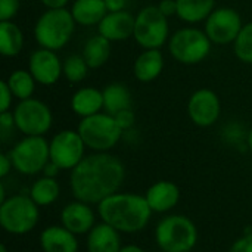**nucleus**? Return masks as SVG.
<instances>
[{
  "label": "nucleus",
  "instance_id": "f03ea898",
  "mask_svg": "<svg viewBox=\"0 0 252 252\" xmlns=\"http://www.w3.org/2000/svg\"><path fill=\"white\" fill-rule=\"evenodd\" d=\"M145 196L137 193H114L97 205V214L103 223L120 233H137L143 230L152 216Z\"/></svg>",
  "mask_w": 252,
  "mask_h": 252
},
{
  "label": "nucleus",
  "instance_id": "f3484780",
  "mask_svg": "<svg viewBox=\"0 0 252 252\" xmlns=\"http://www.w3.org/2000/svg\"><path fill=\"white\" fill-rule=\"evenodd\" d=\"M145 198L154 213H167L179 204L180 189L173 182L161 180L148 189Z\"/></svg>",
  "mask_w": 252,
  "mask_h": 252
},
{
  "label": "nucleus",
  "instance_id": "c03bdc74",
  "mask_svg": "<svg viewBox=\"0 0 252 252\" xmlns=\"http://www.w3.org/2000/svg\"><path fill=\"white\" fill-rule=\"evenodd\" d=\"M251 226H252V220H251Z\"/></svg>",
  "mask_w": 252,
  "mask_h": 252
},
{
  "label": "nucleus",
  "instance_id": "6e6552de",
  "mask_svg": "<svg viewBox=\"0 0 252 252\" xmlns=\"http://www.w3.org/2000/svg\"><path fill=\"white\" fill-rule=\"evenodd\" d=\"M211 40L198 28H182L176 31L170 41L168 49L171 56L185 65H195L204 61L211 50Z\"/></svg>",
  "mask_w": 252,
  "mask_h": 252
},
{
  "label": "nucleus",
  "instance_id": "4be33fe9",
  "mask_svg": "<svg viewBox=\"0 0 252 252\" xmlns=\"http://www.w3.org/2000/svg\"><path fill=\"white\" fill-rule=\"evenodd\" d=\"M71 108L83 118L99 114V111L103 108V92L93 87H83L74 93L71 99Z\"/></svg>",
  "mask_w": 252,
  "mask_h": 252
},
{
  "label": "nucleus",
  "instance_id": "5701e85b",
  "mask_svg": "<svg viewBox=\"0 0 252 252\" xmlns=\"http://www.w3.org/2000/svg\"><path fill=\"white\" fill-rule=\"evenodd\" d=\"M131 108L130 90L121 83H111L103 90V109L109 115H115L120 111Z\"/></svg>",
  "mask_w": 252,
  "mask_h": 252
},
{
  "label": "nucleus",
  "instance_id": "a19ab883",
  "mask_svg": "<svg viewBox=\"0 0 252 252\" xmlns=\"http://www.w3.org/2000/svg\"><path fill=\"white\" fill-rule=\"evenodd\" d=\"M120 252H145L140 247L137 245H126V247H121Z\"/></svg>",
  "mask_w": 252,
  "mask_h": 252
},
{
  "label": "nucleus",
  "instance_id": "e433bc0d",
  "mask_svg": "<svg viewBox=\"0 0 252 252\" xmlns=\"http://www.w3.org/2000/svg\"><path fill=\"white\" fill-rule=\"evenodd\" d=\"M12 159L6 154H0V177H6L12 170Z\"/></svg>",
  "mask_w": 252,
  "mask_h": 252
},
{
  "label": "nucleus",
  "instance_id": "a878e982",
  "mask_svg": "<svg viewBox=\"0 0 252 252\" xmlns=\"http://www.w3.org/2000/svg\"><path fill=\"white\" fill-rule=\"evenodd\" d=\"M24 47V35L12 21H0V53L3 56H16Z\"/></svg>",
  "mask_w": 252,
  "mask_h": 252
},
{
  "label": "nucleus",
  "instance_id": "bb28decb",
  "mask_svg": "<svg viewBox=\"0 0 252 252\" xmlns=\"http://www.w3.org/2000/svg\"><path fill=\"white\" fill-rule=\"evenodd\" d=\"M59 193H61V188L56 179L46 177V176L35 180V183H32L30 189V196L38 207H47L53 204L59 198Z\"/></svg>",
  "mask_w": 252,
  "mask_h": 252
},
{
  "label": "nucleus",
  "instance_id": "9b49d317",
  "mask_svg": "<svg viewBox=\"0 0 252 252\" xmlns=\"http://www.w3.org/2000/svg\"><path fill=\"white\" fill-rule=\"evenodd\" d=\"M84 148L78 131L62 130L49 142L50 161L61 170H74L84 158Z\"/></svg>",
  "mask_w": 252,
  "mask_h": 252
},
{
  "label": "nucleus",
  "instance_id": "37998d69",
  "mask_svg": "<svg viewBox=\"0 0 252 252\" xmlns=\"http://www.w3.org/2000/svg\"><path fill=\"white\" fill-rule=\"evenodd\" d=\"M0 252H7V251H6V247H4L3 244L0 245Z\"/></svg>",
  "mask_w": 252,
  "mask_h": 252
},
{
  "label": "nucleus",
  "instance_id": "dca6fc26",
  "mask_svg": "<svg viewBox=\"0 0 252 252\" xmlns=\"http://www.w3.org/2000/svg\"><path fill=\"white\" fill-rule=\"evenodd\" d=\"M136 16L127 10L108 12L105 18L97 25L99 34L108 38L109 41H123L127 40L134 32Z\"/></svg>",
  "mask_w": 252,
  "mask_h": 252
},
{
  "label": "nucleus",
  "instance_id": "2eb2a0df",
  "mask_svg": "<svg viewBox=\"0 0 252 252\" xmlns=\"http://www.w3.org/2000/svg\"><path fill=\"white\" fill-rule=\"evenodd\" d=\"M94 213L92 207L86 202L75 201L63 207L61 213V221L65 229L72 232L74 235L89 233L94 224Z\"/></svg>",
  "mask_w": 252,
  "mask_h": 252
},
{
  "label": "nucleus",
  "instance_id": "58836bf2",
  "mask_svg": "<svg viewBox=\"0 0 252 252\" xmlns=\"http://www.w3.org/2000/svg\"><path fill=\"white\" fill-rule=\"evenodd\" d=\"M59 171H61V168H59L55 162H52V161H49V162L46 164V167L43 168V174H44L46 177H52V179H55V177L58 176Z\"/></svg>",
  "mask_w": 252,
  "mask_h": 252
},
{
  "label": "nucleus",
  "instance_id": "423d86ee",
  "mask_svg": "<svg viewBox=\"0 0 252 252\" xmlns=\"http://www.w3.org/2000/svg\"><path fill=\"white\" fill-rule=\"evenodd\" d=\"M38 205L31 196L13 195L0 205V224L12 235H27L38 223Z\"/></svg>",
  "mask_w": 252,
  "mask_h": 252
},
{
  "label": "nucleus",
  "instance_id": "2f4dec72",
  "mask_svg": "<svg viewBox=\"0 0 252 252\" xmlns=\"http://www.w3.org/2000/svg\"><path fill=\"white\" fill-rule=\"evenodd\" d=\"M114 118H115L117 124L121 127L123 131H126V130H128V128H131L134 126V114H133L131 108L130 109H124V111H120L118 114L114 115Z\"/></svg>",
  "mask_w": 252,
  "mask_h": 252
},
{
  "label": "nucleus",
  "instance_id": "0eeeda50",
  "mask_svg": "<svg viewBox=\"0 0 252 252\" xmlns=\"http://www.w3.org/2000/svg\"><path fill=\"white\" fill-rule=\"evenodd\" d=\"M13 168L24 176H34L50 161L49 143L43 136H27L9 152Z\"/></svg>",
  "mask_w": 252,
  "mask_h": 252
},
{
  "label": "nucleus",
  "instance_id": "7c9ffc66",
  "mask_svg": "<svg viewBox=\"0 0 252 252\" xmlns=\"http://www.w3.org/2000/svg\"><path fill=\"white\" fill-rule=\"evenodd\" d=\"M19 10V0H0V21H10Z\"/></svg>",
  "mask_w": 252,
  "mask_h": 252
},
{
  "label": "nucleus",
  "instance_id": "79ce46f5",
  "mask_svg": "<svg viewBox=\"0 0 252 252\" xmlns=\"http://www.w3.org/2000/svg\"><path fill=\"white\" fill-rule=\"evenodd\" d=\"M248 146H250V151L252 152V128L251 131H250V134H248Z\"/></svg>",
  "mask_w": 252,
  "mask_h": 252
},
{
  "label": "nucleus",
  "instance_id": "ea45409f",
  "mask_svg": "<svg viewBox=\"0 0 252 252\" xmlns=\"http://www.w3.org/2000/svg\"><path fill=\"white\" fill-rule=\"evenodd\" d=\"M41 3L47 9H62L68 3V0H41Z\"/></svg>",
  "mask_w": 252,
  "mask_h": 252
},
{
  "label": "nucleus",
  "instance_id": "72a5a7b5",
  "mask_svg": "<svg viewBox=\"0 0 252 252\" xmlns=\"http://www.w3.org/2000/svg\"><path fill=\"white\" fill-rule=\"evenodd\" d=\"M229 252H252V233H247L235 241Z\"/></svg>",
  "mask_w": 252,
  "mask_h": 252
},
{
  "label": "nucleus",
  "instance_id": "4468645a",
  "mask_svg": "<svg viewBox=\"0 0 252 252\" xmlns=\"http://www.w3.org/2000/svg\"><path fill=\"white\" fill-rule=\"evenodd\" d=\"M28 68L34 80L43 86L55 84L59 80L61 74H63V65L61 63L56 53L43 47L35 50L30 56Z\"/></svg>",
  "mask_w": 252,
  "mask_h": 252
},
{
  "label": "nucleus",
  "instance_id": "aec40b11",
  "mask_svg": "<svg viewBox=\"0 0 252 252\" xmlns=\"http://www.w3.org/2000/svg\"><path fill=\"white\" fill-rule=\"evenodd\" d=\"M164 69V56L159 49H145L134 62V75L142 83L154 81Z\"/></svg>",
  "mask_w": 252,
  "mask_h": 252
},
{
  "label": "nucleus",
  "instance_id": "c756f323",
  "mask_svg": "<svg viewBox=\"0 0 252 252\" xmlns=\"http://www.w3.org/2000/svg\"><path fill=\"white\" fill-rule=\"evenodd\" d=\"M235 55L245 63H252V22L242 27L238 38L233 43Z\"/></svg>",
  "mask_w": 252,
  "mask_h": 252
},
{
  "label": "nucleus",
  "instance_id": "39448f33",
  "mask_svg": "<svg viewBox=\"0 0 252 252\" xmlns=\"http://www.w3.org/2000/svg\"><path fill=\"white\" fill-rule=\"evenodd\" d=\"M77 131L80 133L84 145L96 152H108L112 149L124 133L115 118L106 112L81 118Z\"/></svg>",
  "mask_w": 252,
  "mask_h": 252
},
{
  "label": "nucleus",
  "instance_id": "6ab92c4d",
  "mask_svg": "<svg viewBox=\"0 0 252 252\" xmlns=\"http://www.w3.org/2000/svg\"><path fill=\"white\" fill-rule=\"evenodd\" d=\"M121 238L120 232L106 223L96 224L87 236L89 252H120Z\"/></svg>",
  "mask_w": 252,
  "mask_h": 252
},
{
  "label": "nucleus",
  "instance_id": "1a4fd4ad",
  "mask_svg": "<svg viewBox=\"0 0 252 252\" xmlns=\"http://www.w3.org/2000/svg\"><path fill=\"white\" fill-rule=\"evenodd\" d=\"M133 37L143 49H159L165 44L168 22L158 6H146L137 13Z\"/></svg>",
  "mask_w": 252,
  "mask_h": 252
},
{
  "label": "nucleus",
  "instance_id": "f257e3e1",
  "mask_svg": "<svg viewBox=\"0 0 252 252\" xmlns=\"http://www.w3.org/2000/svg\"><path fill=\"white\" fill-rule=\"evenodd\" d=\"M124 179L126 168L123 162L108 152H97L84 157L83 161L71 170L69 183L77 201L99 205L103 199L118 192Z\"/></svg>",
  "mask_w": 252,
  "mask_h": 252
},
{
  "label": "nucleus",
  "instance_id": "393cba45",
  "mask_svg": "<svg viewBox=\"0 0 252 252\" xmlns=\"http://www.w3.org/2000/svg\"><path fill=\"white\" fill-rule=\"evenodd\" d=\"M109 53L111 41L100 34L89 38L83 49V58L87 62L89 68H100L109 59Z\"/></svg>",
  "mask_w": 252,
  "mask_h": 252
},
{
  "label": "nucleus",
  "instance_id": "412c9836",
  "mask_svg": "<svg viewBox=\"0 0 252 252\" xmlns=\"http://www.w3.org/2000/svg\"><path fill=\"white\" fill-rule=\"evenodd\" d=\"M71 13L77 24L84 27L99 25L108 13L105 0H75Z\"/></svg>",
  "mask_w": 252,
  "mask_h": 252
},
{
  "label": "nucleus",
  "instance_id": "c9c22d12",
  "mask_svg": "<svg viewBox=\"0 0 252 252\" xmlns=\"http://www.w3.org/2000/svg\"><path fill=\"white\" fill-rule=\"evenodd\" d=\"M158 7L168 18V16L177 13V0H161V3L158 4Z\"/></svg>",
  "mask_w": 252,
  "mask_h": 252
},
{
  "label": "nucleus",
  "instance_id": "9d476101",
  "mask_svg": "<svg viewBox=\"0 0 252 252\" xmlns=\"http://www.w3.org/2000/svg\"><path fill=\"white\" fill-rule=\"evenodd\" d=\"M15 127L25 136H43L52 127V112L49 106L38 99H25L13 111Z\"/></svg>",
  "mask_w": 252,
  "mask_h": 252
},
{
  "label": "nucleus",
  "instance_id": "c85d7f7f",
  "mask_svg": "<svg viewBox=\"0 0 252 252\" xmlns=\"http://www.w3.org/2000/svg\"><path fill=\"white\" fill-rule=\"evenodd\" d=\"M89 65L84 61L83 55H71L63 62V75L71 83H78L86 78Z\"/></svg>",
  "mask_w": 252,
  "mask_h": 252
},
{
  "label": "nucleus",
  "instance_id": "cd10ccee",
  "mask_svg": "<svg viewBox=\"0 0 252 252\" xmlns=\"http://www.w3.org/2000/svg\"><path fill=\"white\" fill-rule=\"evenodd\" d=\"M6 81H7V86L12 90L13 96L21 99V100L30 99L32 96L34 87H35V83H37L34 80V77L31 75V72L24 71V69L13 71Z\"/></svg>",
  "mask_w": 252,
  "mask_h": 252
},
{
  "label": "nucleus",
  "instance_id": "ddd939ff",
  "mask_svg": "<svg viewBox=\"0 0 252 252\" xmlns=\"http://www.w3.org/2000/svg\"><path fill=\"white\" fill-rule=\"evenodd\" d=\"M220 99L210 89L196 90L188 103V112L190 120L199 127L213 126L220 117Z\"/></svg>",
  "mask_w": 252,
  "mask_h": 252
},
{
  "label": "nucleus",
  "instance_id": "4c0bfd02",
  "mask_svg": "<svg viewBox=\"0 0 252 252\" xmlns=\"http://www.w3.org/2000/svg\"><path fill=\"white\" fill-rule=\"evenodd\" d=\"M108 12H120L126 10V0H105Z\"/></svg>",
  "mask_w": 252,
  "mask_h": 252
},
{
  "label": "nucleus",
  "instance_id": "a211bd4d",
  "mask_svg": "<svg viewBox=\"0 0 252 252\" xmlns=\"http://www.w3.org/2000/svg\"><path fill=\"white\" fill-rule=\"evenodd\" d=\"M75 236L63 226H50L41 232L40 247L43 252H77L78 241Z\"/></svg>",
  "mask_w": 252,
  "mask_h": 252
},
{
  "label": "nucleus",
  "instance_id": "b1692460",
  "mask_svg": "<svg viewBox=\"0 0 252 252\" xmlns=\"http://www.w3.org/2000/svg\"><path fill=\"white\" fill-rule=\"evenodd\" d=\"M214 6L216 0H177V15L189 24H196L207 19Z\"/></svg>",
  "mask_w": 252,
  "mask_h": 252
},
{
  "label": "nucleus",
  "instance_id": "7ed1b4c3",
  "mask_svg": "<svg viewBox=\"0 0 252 252\" xmlns=\"http://www.w3.org/2000/svg\"><path fill=\"white\" fill-rule=\"evenodd\" d=\"M75 24L71 10H66L65 7L47 9L35 24V40L43 49L56 52L71 40Z\"/></svg>",
  "mask_w": 252,
  "mask_h": 252
},
{
  "label": "nucleus",
  "instance_id": "f8f14e48",
  "mask_svg": "<svg viewBox=\"0 0 252 252\" xmlns=\"http://www.w3.org/2000/svg\"><path fill=\"white\" fill-rule=\"evenodd\" d=\"M241 15L232 7H221L213 10L205 22V34L216 44L235 43L242 30Z\"/></svg>",
  "mask_w": 252,
  "mask_h": 252
},
{
  "label": "nucleus",
  "instance_id": "f704fd0d",
  "mask_svg": "<svg viewBox=\"0 0 252 252\" xmlns=\"http://www.w3.org/2000/svg\"><path fill=\"white\" fill-rule=\"evenodd\" d=\"M15 126V118L13 114L6 111V112H0V128H1V136L4 137L7 131L12 130V127Z\"/></svg>",
  "mask_w": 252,
  "mask_h": 252
},
{
  "label": "nucleus",
  "instance_id": "20e7f679",
  "mask_svg": "<svg viewBox=\"0 0 252 252\" xmlns=\"http://www.w3.org/2000/svg\"><path fill=\"white\" fill-rule=\"evenodd\" d=\"M155 241L164 252H189L198 242L195 223L185 216H168L155 229Z\"/></svg>",
  "mask_w": 252,
  "mask_h": 252
},
{
  "label": "nucleus",
  "instance_id": "473e14b6",
  "mask_svg": "<svg viewBox=\"0 0 252 252\" xmlns=\"http://www.w3.org/2000/svg\"><path fill=\"white\" fill-rule=\"evenodd\" d=\"M12 90L7 86V81H1L0 83V112H6L10 108L12 103Z\"/></svg>",
  "mask_w": 252,
  "mask_h": 252
}]
</instances>
